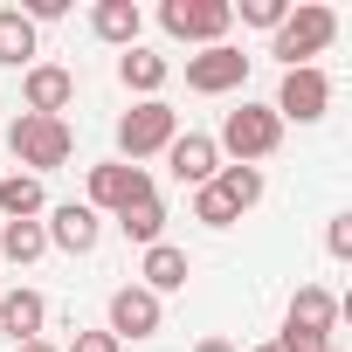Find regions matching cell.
<instances>
[{
  "label": "cell",
  "instance_id": "cell-12",
  "mask_svg": "<svg viewBox=\"0 0 352 352\" xmlns=\"http://www.w3.org/2000/svg\"><path fill=\"white\" fill-rule=\"evenodd\" d=\"M97 235H104L97 208H83V201H63V208H49V242H56V249H69V256H90V249H97Z\"/></svg>",
  "mask_w": 352,
  "mask_h": 352
},
{
  "label": "cell",
  "instance_id": "cell-16",
  "mask_svg": "<svg viewBox=\"0 0 352 352\" xmlns=\"http://www.w3.org/2000/svg\"><path fill=\"white\" fill-rule=\"evenodd\" d=\"M42 318H49L42 290H8V297H0V331H8L14 345L21 338H42Z\"/></svg>",
  "mask_w": 352,
  "mask_h": 352
},
{
  "label": "cell",
  "instance_id": "cell-5",
  "mask_svg": "<svg viewBox=\"0 0 352 352\" xmlns=\"http://www.w3.org/2000/svg\"><path fill=\"white\" fill-rule=\"evenodd\" d=\"M228 21H235L228 0H166V8H159V28L173 42H201V49H214L228 35Z\"/></svg>",
  "mask_w": 352,
  "mask_h": 352
},
{
  "label": "cell",
  "instance_id": "cell-14",
  "mask_svg": "<svg viewBox=\"0 0 352 352\" xmlns=\"http://www.w3.org/2000/svg\"><path fill=\"white\" fill-rule=\"evenodd\" d=\"M138 0H97L90 8V28H97V42H111V49H138Z\"/></svg>",
  "mask_w": 352,
  "mask_h": 352
},
{
  "label": "cell",
  "instance_id": "cell-25",
  "mask_svg": "<svg viewBox=\"0 0 352 352\" xmlns=\"http://www.w3.org/2000/svg\"><path fill=\"white\" fill-rule=\"evenodd\" d=\"M324 249H331V256H352V214H338V221L324 228Z\"/></svg>",
  "mask_w": 352,
  "mask_h": 352
},
{
  "label": "cell",
  "instance_id": "cell-2",
  "mask_svg": "<svg viewBox=\"0 0 352 352\" xmlns=\"http://www.w3.org/2000/svg\"><path fill=\"white\" fill-rule=\"evenodd\" d=\"M173 138H180V111H173L166 97H145V104H131V111L118 118V152H124V166L166 152Z\"/></svg>",
  "mask_w": 352,
  "mask_h": 352
},
{
  "label": "cell",
  "instance_id": "cell-9",
  "mask_svg": "<svg viewBox=\"0 0 352 352\" xmlns=\"http://www.w3.org/2000/svg\"><path fill=\"white\" fill-rule=\"evenodd\" d=\"M331 324H338V297L324 283H304L290 297V311H283V338H338Z\"/></svg>",
  "mask_w": 352,
  "mask_h": 352
},
{
  "label": "cell",
  "instance_id": "cell-6",
  "mask_svg": "<svg viewBox=\"0 0 352 352\" xmlns=\"http://www.w3.org/2000/svg\"><path fill=\"white\" fill-rule=\"evenodd\" d=\"M131 201H152V173H145V166H124V159L90 166V201H83V208H111V214H124Z\"/></svg>",
  "mask_w": 352,
  "mask_h": 352
},
{
  "label": "cell",
  "instance_id": "cell-8",
  "mask_svg": "<svg viewBox=\"0 0 352 352\" xmlns=\"http://www.w3.org/2000/svg\"><path fill=\"white\" fill-rule=\"evenodd\" d=\"M324 104H331V76L311 63V69H283V90H276V118H297V124H318L324 118Z\"/></svg>",
  "mask_w": 352,
  "mask_h": 352
},
{
  "label": "cell",
  "instance_id": "cell-18",
  "mask_svg": "<svg viewBox=\"0 0 352 352\" xmlns=\"http://www.w3.org/2000/svg\"><path fill=\"white\" fill-rule=\"evenodd\" d=\"M42 208H49V194H42L35 173H14V180H0V214H8V221H35Z\"/></svg>",
  "mask_w": 352,
  "mask_h": 352
},
{
  "label": "cell",
  "instance_id": "cell-22",
  "mask_svg": "<svg viewBox=\"0 0 352 352\" xmlns=\"http://www.w3.org/2000/svg\"><path fill=\"white\" fill-rule=\"evenodd\" d=\"M42 249H49L42 221H8V228H0V256H8V263H35Z\"/></svg>",
  "mask_w": 352,
  "mask_h": 352
},
{
  "label": "cell",
  "instance_id": "cell-1",
  "mask_svg": "<svg viewBox=\"0 0 352 352\" xmlns=\"http://www.w3.org/2000/svg\"><path fill=\"white\" fill-rule=\"evenodd\" d=\"M8 152L35 173H56V166H69V152H76V138H69V124L63 118H35V111H21L14 124H8Z\"/></svg>",
  "mask_w": 352,
  "mask_h": 352
},
{
  "label": "cell",
  "instance_id": "cell-19",
  "mask_svg": "<svg viewBox=\"0 0 352 352\" xmlns=\"http://www.w3.org/2000/svg\"><path fill=\"white\" fill-rule=\"evenodd\" d=\"M28 56H35V21H28L21 8H0V63L21 69Z\"/></svg>",
  "mask_w": 352,
  "mask_h": 352
},
{
  "label": "cell",
  "instance_id": "cell-13",
  "mask_svg": "<svg viewBox=\"0 0 352 352\" xmlns=\"http://www.w3.org/2000/svg\"><path fill=\"white\" fill-rule=\"evenodd\" d=\"M21 97H28V111H35V118H63V104L76 97V76H69L63 63H35V69H28V83H21Z\"/></svg>",
  "mask_w": 352,
  "mask_h": 352
},
{
  "label": "cell",
  "instance_id": "cell-26",
  "mask_svg": "<svg viewBox=\"0 0 352 352\" xmlns=\"http://www.w3.org/2000/svg\"><path fill=\"white\" fill-rule=\"evenodd\" d=\"M69 352H118V338H111V331H76Z\"/></svg>",
  "mask_w": 352,
  "mask_h": 352
},
{
  "label": "cell",
  "instance_id": "cell-4",
  "mask_svg": "<svg viewBox=\"0 0 352 352\" xmlns=\"http://www.w3.org/2000/svg\"><path fill=\"white\" fill-rule=\"evenodd\" d=\"M276 138H283V118H276L270 104H242V111H228V118H221L214 152H235V166H256V159H270V152H276Z\"/></svg>",
  "mask_w": 352,
  "mask_h": 352
},
{
  "label": "cell",
  "instance_id": "cell-7",
  "mask_svg": "<svg viewBox=\"0 0 352 352\" xmlns=\"http://www.w3.org/2000/svg\"><path fill=\"white\" fill-rule=\"evenodd\" d=\"M242 83H249V56H242V49L214 42V49L187 56V90H201V97H221V90H242Z\"/></svg>",
  "mask_w": 352,
  "mask_h": 352
},
{
  "label": "cell",
  "instance_id": "cell-21",
  "mask_svg": "<svg viewBox=\"0 0 352 352\" xmlns=\"http://www.w3.org/2000/svg\"><path fill=\"white\" fill-rule=\"evenodd\" d=\"M118 228H124L138 249H152V242L166 235V208H159V194H152V201H131V208L118 214Z\"/></svg>",
  "mask_w": 352,
  "mask_h": 352
},
{
  "label": "cell",
  "instance_id": "cell-3",
  "mask_svg": "<svg viewBox=\"0 0 352 352\" xmlns=\"http://www.w3.org/2000/svg\"><path fill=\"white\" fill-rule=\"evenodd\" d=\"M331 35H338V14L311 0V8L283 14V28H276L270 56H283V69H311V56H324V49H331Z\"/></svg>",
  "mask_w": 352,
  "mask_h": 352
},
{
  "label": "cell",
  "instance_id": "cell-24",
  "mask_svg": "<svg viewBox=\"0 0 352 352\" xmlns=\"http://www.w3.org/2000/svg\"><path fill=\"white\" fill-rule=\"evenodd\" d=\"M283 14H290V0H242V21L256 28H283Z\"/></svg>",
  "mask_w": 352,
  "mask_h": 352
},
{
  "label": "cell",
  "instance_id": "cell-27",
  "mask_svg": "<svg viewBox=\"0 0 352 352\" xmlns=\"http://www.w3.org/2000/svg\"><path fill=\"white\" fill-rule=\"evenodd\" d=\"M14 352H63V345H49V338H21Z\"/></svg>",
  "mask_w": 352,
  "mask_h": 352
},
{
  "label": "cell",
  "instance_id": "cell-20",
  "mask_svg": "<svg viewBox=\"0 0 352 352\" xmlns=\"http://www.w3.org/2000/svg\"><path fill=\"white\" fill-rule=\"evenodd\" d=\"M214 194H221L235 214H249V208L263 201V173H256V166H221V173H214Z\"/></svg>",
  "mask_w": 352,
  "mask_h": 352
},
{
  "label": "cell",
  "instance_id": "cell-17",
  "mask_svg": "<svg viewBox=\"0 0 352 352\" xmlns=\"http://www.w3.org/2000/svg\"><path fill=\"white\" fill-rule=\"evenodd\" d=\"M118 76H124V90L159 97V90H166V76H173V63H166V56H152V49H124V56H118Z\"/></svg>",
  "mask_w": 352,
  "mask_h": 352
},
{
  "label": "cell",
  "instance_id": "cell-23",
  "mask_svg": "<svg viewBox=\"0 0 352 352\" xmlns=\"http://www.w3.org/2000/svg\"><path fill=\"white\" fill-rule=\"evenodd\" d=\"M194 221H208V228H235L242 214H235V208L214 194V180H208V187H194Z\"/></svg>",
  "mask_w": 352,
  "mask_h": 352
},
{
  "label": "cell",
  "instance_id": "cell-10",
  "mask_svg": "<svg viewBox=\"0 0 352 352\" xmlns=\"http://www.w3.org/2000/svg\"><path fill=\"white\" fill-rule=\"evenodd\" d=\"M166 166H173V180H180V187H208L214 173H221V152H214L208 131H180V138L166 145Z\"/></svg>",
  "mask_w": 352,
  "mask_h": 352
},
{
  "label": "cell",
  "instance_id": "cell-15",
  "mask_svg": "<svg viewBox=\"0 0 352 352\" xmlns=\"http://www.w3.org/2000/svg\"><path fill=\"white\" fill-rule=\"evenodd\" d=\"M145 290L152 297H166V290H187V276H194V263H187V249H173V242H152L145 249Z\"/></svg>",
  "mask_w": 352,
  "mask_h": 352
},
{
  "label": "cell",
  "instance_id": "cell-29",
  "mask_svg": "<svg viewBox=\"0 0 352 352\" xmlns=\"http://www.w3.org/2000/svg\"><path fill=\"white\" fill-rule=\"evenodd\" d=\"M256 352H283V345H276V338H270V345H256Z\"/></svg>",
  "mask_w": 352,
  "mask_h": 352
},
{
  "label": "cell",
  "instance_id": "cell-11",
  "mask_svg": "<svg viewBox=\"0 0 352 352\" xmlns=\"http://www.w3.org/2000/svg\"><path fill=\"white\" fill-rule=\"evenodd\" d=\"M152 331H159V297H152L145 283L111 290V338L124 345V338H152Z\"/></svg>",
  "mask_w": 352,
  "mask_h": 352
},
{
  "label": "cell",
  "instance_id": "cell-28",
  "mask_svg": "<svg viewBox=\"0 0 352 352\" xmlns=\"http://www.w3.org/2000/svg\"><path fill=\"white\" fill-rule=\"evenodd\" d=\"M194 352H235V345H228V338H201Z\"/></svg>",
  "mask_w": 352,
  "mask_h": 352
}]
</instances>
